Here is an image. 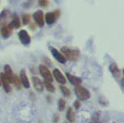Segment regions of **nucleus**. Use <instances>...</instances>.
<instances>
[{"mask_svg": "<svg viewBox=\"0 0 124 123\" xmlns=\"http://www.w3.org/2000/svg\"><path fill=\"white\" fill-rule=\"evenodd\" d=\"M44 86L46 87V89H47L49 93H54V91H56V88H54V86L52 85L51 82H48V81H45V82L43 83Z\"/></svg>", "mask_w": 124, "mask_h": 123, "instance_id": "18", "label": "nucleus"}, {"mask_svg": "<svg viewBox=\"0 0 124 123\" xmlns=\"http://www.w3.org/2000/svg\"><path fill=\"white\" fill-rule=\"evenodd\" d=\"M60 89H61V93L63 94L64 97H69V98L71 97V92L68 87H65L64 85H62V86H60Z\"/></svg>", "mask_w": 124, "mask_h": 123, "instance_id": "21", "label": "nucleus"}, {"mask_svg": "<svg viewBox=\"0 0 124 123\" xmlns=\"http://www.w3.org/2000/svg\"><path fill=\"white\" fill-rule=\"evenodd\" d=\"M30 28H31V30H33V31H35V30H36V24L31 23L30 24Z\"/></svg>", "mask_w": 124, "mask_h": 123, "instance_id": "25", "label": "nucleus"}, {"mask_svg": "<svg viewBox=\"0 0 124 123\" xmlns=\"http://www.w3.org/2000/svg\"><path fill=\"white\" fill-rule=\"evenodd\" d=\"M66 78H68L69 82H70L71 84H73L74 86H77V85H81L82 84V80H81V78L77 77V76L72 75V74H70V73H66Z\"/></svg>", "mask_w": 124, "mask_h": 123, "instance_id": "15", "label": "nucleus"}, {"mask_svg": "<svg viewBox=\"0 0 124 123\" xmlns=\"http://www.w3.org/2000/svg\"><path fill=\"white\" fill-rule=\"evenodd\" d=\"M65 106H66V102L63 98H60L58 100V110L59 111H63L65 109Z\"/></svg>", "mask_w": 124, "mask_h": 123, "instance_id": "22", "label": "nucleus"}, {"mask_svg": "<svg viewBox=\"0 0 124 123\" xmlns=\"http://www.w3.org/2000/svg\"><path fill=\"white\" fill-rule=\"evenodd\" d=\"M12 84H14V86L16 87L17 89H21V81H20V77L16 75V74H14V76H13V81H12Z\"/></svg>", "mask_w": 124, "mask_h": 123, "instance_id": "19", "label": "nucleus"}, {"mask_svg": "<svg viewBox=\"0 0 124 123\" xmlns=\"http://www.w3.org/2000/svg\"><path fill=\"white\" fill-rule=\"evenodd\" d=\"M60 14H61L60 10H54V11H52V12L46 13V14L44 15V17H45V22L48 24V25H51V24H54V22L59 19Z\"/></svg>", "mask_w": 124, "mask_h": 123, "instance_id": "3", "label": "nucleus"}, {"mask_svg": "<svg viewBox=\"0 0 124 123\" xmlns=\"http://www.w3.org/2000/svg\"><path fill=\"white\" fill-rule=\"evenodd\" d=\"M17 36H19L20 41H21L23 45L28 46V45L31 44V36H30V34H28L27 31L21 30V31L19 32V34H17Z\"/></svg>", "mask_w": 124, "mask_h": 123, "instance_id": "6", "label": "nucleus"}, {"mask_svg": "<svg viewBox=\"0 0 124 123\" xmlns=\"http://www.w3.org/2000/svg\"><path fill=\"white\" fill-rule=\"evenodd\" d=\"M11 24H12L13 28H20L21 27V20H20V17L17 16L16 14H13L12 16V22H11Z\"/></svg>", "mask_w": 124, "mask_h": 123, "instance_id": "16", "label": "nucleus"}, {"mask_svg": "<svg viewBox=\"0 0 124 123\" xmlns=\"http://www.w3.org/2000/svg\"><path fill=\"white\" fill-rule=\"evenodd\" d=\"M58 121H59V115H57V113H56V115H54V122L57 123Z\"/></svg>", "mask_w": 124, "mask_h": 123, "instance_id": "26", "label": "nucleus"}, {"mask_svg": "<svg viewBox=\"0 0 124 123\" xmlns=\"http://www.w3.org/2000/svg\"><path fill=\"white\" fill-rule=\"evenodd\" d=\"M4 75L7 76V78H8L9 83H12L13 81V76H14V73H13L12 69H11V67L9 64H6L4 65Z\"/></svg>", "mask_w": 124, "mask_h": 123, "instance_id": "14", "label": "nucleus"}, {"mask_svg": "<svg viewBox=\"0 0 124 123\" xmlns=\"http://www.w3.org/2000/svg\"><path fill=\"white\" fill-rule=\"evenodd\" d=\"M12 32H13V26L11 23H6L1 26L0 28V34L3 38H9V37L12 35Z\"/></svg>", "mask_w": 124, "mask_h": 123, "instance_id": "4", "label": "nucleus"}, {"mask_svg": "<svg viewBox=\"0 0 124 123\" xmlns=\"http://www.w3.org/2000/svg\"><path fill=\"white\" fill-rule=\"evenodd\" d=\"M32 83H33L34 88L36 89L37 92L41 93V92L44 91V84H43V82H41V80L39 77H37V76H33L32 77Z\"/></svg>", "mask_w": 124, "mask_h": 123, "instance_id": "10", "label": "nucleus"}, {"mask_svg": "<svg viewBox=\"0 0 124 123\" xmlns=\"http://www.w3.org/2000/svg\"><path fill=\"white\" fill-rule=\"evenodd\" d=\"M20 81H21V84L23 85L25 88H30L31 84H30V80H28L27 75H26L25 71L22 70L21 71V74H20Z\"/></svg>", "mask_w": 124, "mask_h": 123, "instance_id": "13", "label": "nucleus"}, {"mask_svg": "<svg viewBox=\"0 0 124 123\" xmlns=\"http://www.w3.org/2000/svg\"><path fill=\"white\" fill-rule=\"evenodd\" d=\"M39 73H40L41 76H43L46 81H48V82H52V81H54V76H52V74H51V71H50L46 65H44V64L39 65Z\"/></svg>", "mask_w": 124, "mask_h": 123, "instance_id": "5", "label": "nucleus"}, {"mask_svg": "<svg viewBox=\"0 0 124 123\" xmlns=\"http://www.w3.org/2000/svg\"><path fill=\"white\" fill-rule=\"evenodd\" d=\"M0 85H1V80H0Z\"/></svg>", "mask_w": 124, "mask_h": 123, "instance_id": "27", "label": "nucleus"}, {"mask_svg": "<svg viewBox=\"0 0 124 123\" xmlns=\"http://www.w3.org/2000/svg\"><path fill=\"white\" fill-rule=\"evenodd\" d=\"M49 49H50V51H51V54L54 56V58L56 59L58 62L62 63V64H64V63L66 62V59L63 57V54H62L60 51H58L54 47H49Z\"/></svg>", "mask_w": 124, "mask_h": 123, "instance_id": "8", "label": "nucleus"}, {"mask_svg": "<svg viewBox=\"0 0 124 123\" xmlns=\"http://www.w3.org/2000/svg\"><path fill=\"white\" fill-rule=\"evenodd\" d=\"M31 22V14H28V13H24L23 15H22V22L21 23H23L24 25H27V24H30Z\"/></svg>", "mask_w": 124, "mask_h": 123, "instance_id": "20", "label": "nucleus"}, {"mask_svg": "<svg viewBox=\"0 0 124 123\" xmlns=\"http://www.w3.org/2000/svg\"><path fill=\"white\" fill-rule=\"evenodd\" d=\"M61 54H63V57L66 60H71V61H76L78 59L79 56V51L77 49H72L69 47H62L61 48Z\"/></svg>", "mask_w": 124, "mask_h": 123, "instance_id": "1", "label": "nucleus"}, {"mask_svg": "<svg viewBox=\"0 0 124 123\" xmlns=\"http://www.w3.org/2000/svg\"><path fill=\"white\" fill-rule=\"evenodd\" d=\"M74 92H75V94H76L78 100H87V99H89V97H90V93L88 92V89H86L85 87L81 86V85L75 86Z\"/></svg>", "mask_w": 124, "mask_h": 123, "instance_id": "2", "label": "nucleus"}, {"mask_svg": "<svg viewBox=\"0 0 124 123\" xmlns=\"http://www.w3.org/2000/svg\"><path fill=\"white\" fill-rule=\"evenodd\" d=\"M66 119L71 123H73L75 121V112H74V110H73V108H71V107L68 109V111H66Z\"/></svg>", "mask_w": 124, "mask_h": 123, "instance_id": "17", "label": "nucleus"}, {"mask_svg": "<svg viewBox=\"0 0 124 123\" xmlns=\"http://www.w3.org/2000/svg\"><path fill=\"white\" fill-rule=\"evenodd\" d=\"M74 108L76 109V110H78V109L81 108V104H79L78 100H75L74 101Z\"/></svg>", "mask_w": 124, "mask_h": 123, "instance_id": "24", "label": "nucleus"}, {"mask_svg": "<svg viewBox=\"0 0 124 123\" xmlns=\"http://www.w3.org/2000/svg\"><path fill=\"white\" fill-rule=\"evenodd\" d=\"M52 76L54 77V80L57 81V82L59 83V84H61V85H64L66 83V78H65V76L63 75V74L60 72V70H58V69H54V71H52Z\"/></svg>", "mask_w": 124, "mask_h": 123, "instance_id": "9", "label": "nucleus"}, {"mask_svg": "<svg viewBox=\"0 0 124 123\" xmlns=\"http://www.w3.org/2000/svg\"><path fill=\"white\" fill-rule=\"evenodd\" d=\"M110 72L116 78H122V71L118 68L116 63H111L110 64Z\"/></svg>", "mask_w": 124, "mask_h": 123, "instance_id": "11", "label": "nucleus"}, {"mask_svg": "<svg viewBox=\"0 0 124 123\" xmlns=\"http://www.w3.org/2000/svg\"><path fill=\"white\" fill-rule=\"evenodd\" d=\"M0 80H1V84H2V86H3L4 91H6L7 93H10L11 86H10V83H9L7 76L4 75V73H0Z\"/></svg>", "mask_w": 124, "mask_h": 123, "instance_id": "12", "label": "nucleus"}, {"mask_svg": "<svg viewBox=\"0 0 124 123\" xmlns=\"http://www.w3.org/2000/svg\"><path fill=\"white\" fill-rule=\"evenodd\" d=\"M44 13L43 11L38 10L36 11V12L34 13V15H33V17H34V21L36 22V24L39 26V27H44V25H45V17H44Z\"/></svg>", "mask_w": 124, "mask_h": 123, "instance_id": "7", "label": "nucleus"}, {"mask_svg": "<svg viewBox=\"0 0 124 123\" xmlns=\"http://www.w3.org/2000/svg\"><path fill=\"white\" fill-rule=\"evenodd\" d=\"M38 3L40 7L45 8V7H47L49 4V0H38Z\"/></svg>", "mask_w": 124, "mask_h": 123, "instance_id": "23", "label": "nucleus"}]
</instances>
